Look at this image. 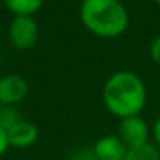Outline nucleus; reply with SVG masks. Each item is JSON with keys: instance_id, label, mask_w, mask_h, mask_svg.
Segmentation results:
<instances>
[{"instance_id": "15", "label": "nucleus", "mask_w": 160, "mask_h": 160, "mask_svg": "<svg viewBox=\"0 0 160 160\" xmlns=\"http://www.w3.org/2000/svg\"><path fill=\"white\" fill-rule=\"evenodd\" d=\"M155 2H157V4H158V5H160V0H155Z\"/></svg>"}, {"instance_id": "3", "label": "nucleus", "mask_w": 160, "mask_h": 160, "mask_svg": "<svg viewBox=\"0 0 160 160\" xmlns=\"http://www.w3.org/2000/svg\"><path fill=\"white\" fill-rule=\"evenodd\" d=\"M9 40L19 50H28L38 40V26L31 16H16L9 28Z\"/></svg>"}, {"instance_id": "2", "label": "nucleus", "mask_w": 160, "mask_h": 160, "mask_svg": "<svg viewBox=\"0 0 160 160\" xmlns=\"http://www.w3.org/2000/svg\"><path fill=\"white\" fill-rule=\"evenodd\" d=\"M81 21L93 35L114 38L128 28V11L119 0H83Z\"/></svg>"}, {"instance_id": "13", "label": "nucleus", "mask_w": 160, "mask_h": 160, "mask_svg": "<svg viewBox=\"0 0 160 160\" xmlns=\"http://www.w3.org/2000/svg\"><path fill=\"white\" fill-rule=\"evenodd\" d=\"M72 160H97V157H95L93 148H91V150H83V152H79L78 155L72 157Z\"/></svg>"}, {"instance_id": "16", "label": "nucleus", "mask_w": 160, "mask_h": 160, "mask_svg": "<svg viewBox=\"0 0 160 160\" xmlns=\"http://www.w3.org/2000/svg\"><path fill=\"white\" fill-rule=\"evenodd\" d=\"M0 107H2V105H0Z\"/></svg>"}, {"instance_id": "1", "label": "nucleus", "mask_w": 160, "mask_h": 160, "mask_svg": "<svg viewBox=\"0 0 160 160\" xmlns=\"http://www.w3.org/2000/svg\"><path fill=\"white\" fill-rule=\"evenodd\" d=\"M103 105L119 119L139 115L146 103V88L143 81L129 71L114 72L103 84Z\"/></svg>"}, {"instance_id": "6", "label": "nucleus", "mask_w": 160, "mask_h": 160, "mask_svg": "<svg viewBox=\"0 0 160 160\" xmlns=\"http://www.w3.org/2000/svg\"><path fill=\"white\" fill-rule=\"evenodd\" d=\"M93 153L97 160H124L128 148L117 134H107L97 139L93 145Z\"/></svg>"}, {"instance_id": "14", "label": "nucleus", "mask_w": 160, "mask_h": 160, "mask_svg": "<svg viewBox=\"0 0 160 160\" xmlns=\"http://www.w3.org/2000/svg\"><path fill=\"white\" fill-rule=\"evenodd\" d=\"M152 134H153V143L160 148V117L155 121L153 124V129H152Z\"/></svg>"}, {"instance_id": "8", "label": "nucleus", "mask_w": 160, "mask_h": 160, "mask_svg": "<svg viewBox=\"0 0 160 160\" xmlns=\"http://www.w3.org/2000/svg\"><path fill=\"white\" fill-rule=\"evenodd\" d=\"M124 160H160V148L152 141H146L134 148H128Z\"/></svg>"}, {"instance_id": "5", "label": "nucleus", "mask_w": 160, "mask_h": 160, "mask_svg": "<svg viewBox=\"0 0 160 160\" xmlns=\"http://www.w3.org/2000/svg\"><path fill=\"white\" fill-rule=\"evenodd\" d=\"M28 95V81L19 74H7L0 78V105L14 107Z\"/></svg>"}, {"instance_id": "4", "label": "nucleus", "mask_w": 160, "mask_h": 160, "mask_svg": "<svg viewBox=\"0 0 160 160\" xmlns=\"http://www.w3.org/2000/svg\"><path fill=\"white\" fill-rule=\"evenodd\" d=\"M148 134H150L148 124L139 115L121 119L117 136L126 145V148H134V146H139L143 143H146L148 141Z\"/></svg>"}, {"instance_id": "9", "label": "nucleus", "mask_w": 160, "mask_h": 160, "mask_svg": "<svg viewBox=\"0 0 160 160\" xmlns=\"http://www.w3.org/2000/svg\"><path fill=\"white\" fill-rule=\"evenodd\" d=\"M5 7L16 16H33L43 5V0H4Z\"/></svg>"}, {"instance_id": "10", "label": "nucleus", "mask_w": 160, "mask_h": 160, "mask_svg": "<svg viewBox=\"0 0 160 160\" xmlns=\"http://www.w3.org/2000/svg\"><path fill=\"white\" fill-rule=\"evenodd\" d=\"M21 121V115L14 107H0V126L7 131L9 128Z\"/></svg>"}, {"instance_id": "7", "label": "nucleus", "mask_w": 160, "mask_h": 160, "mask_svg": "<svg viewBox=\"0 0 160 160\" xmlns=\"http://www.w3.org/2000/svg\"><path fill=\"white\" fill-rule=\"evenodd\" d=\"M7 136H9V145L11 146H14V148H28V146L36 143L40 131L36 128V124L21 119L12 128L7 129Z\"/></svg>"}, {"instance_id": "12", "label": "nucleus", "mask_w": 160, "mask_h": 160, "mask_svg": "<svg viewBox=\"0 0 160 160\" xmlns=\"http://www.w3.org/2000/svg\"><path fill=\"white\" fill-rule=\"evenodd\" d=\"M9 136H7V131H5L2 126H0V157L4 155L5 152L9 150Z\"/></svg>"}, {"instance_id": "11", "label": "nucleus", "mask_w": 160, "mask_h": 160, "mask_svg": "<svg viewBox=\"0 0 160 160\" xmlns=\"http://www.w3.org/2000/svg\"><path fill=\"white\" fill-rule=\"evenodd\" d=\"M150 55H152L153 62L160 67V36H157V38L153 40L152 47H150Z\"/></svg>"}]
</instances>
